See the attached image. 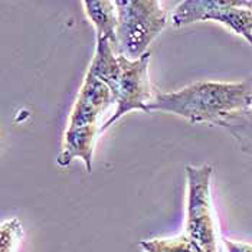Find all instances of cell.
<instances>
[{
    "mask_svg": "<svg viewBox=\"0 0 252 252\" xmlns=\"http://www.w3.org/2000/svg\"><path fill=\"white\" fill-rule=\"evenodd\" d=\"M113 102L114 95L111 90L102 81L87 72L68 118V127L99 126L102 113H105Z\"/></svg>",
    "mask_w": 252,
    "mask_h": 252,
    "instance_id": "6",
    "label": "cell"
},
{
    "mask_svg": "<svg viewBox=\"0 0 252 252\" xmlns=\"http://www.w3.org/2000/svg\"><path fill=\"white\" fill-rule=\"evenodd\" d=\"M219 127L225 128L233 137L242 153L252 157V107L225 118Z\"/></svg>",
    "mask_w": 252,
    "mask_h": 252,
    "instance_id": "9",
    "label": "cell"
},
{
    "mask_svg": "<svg viewBox=\"0 0 252 252\" xmlns=\"http://www.w3.org/2000/svg\"><path fill=\"white\" fill-rule=\"evenodd\" d=\"M121 59V77L113 91L116 111L102 126L101 133L108 130L113 124L123 116L130 111L140 110L149 113V104L153 99L152 85L149 78V63H150V52L144 54L141 58L128 59L124 55H120Z\"/></svg>",
    "mask_w": 252,
    "mask_h": 252,
    "instance_id": "5",
    "label": "cell"
},
{
    "mask_svg": "<svg viewBox=\"0 0 252 252\" xmlns=\"http://www.w3.org/2000/svg\"><path fill=\"white\" fill-rule=\"evenodd\" d=\"M84 10L94 25L97 31V39L105 38L113 45L116 54L118 55V38H117V29H118V13H117L116 1L111 0H87L82 1Z\"/></svg>",
    "mask_w": 252,
    "mask_h": 252,
    "instance_id": "8",
    "label": "cell"
},
{
    "mask_svg": "<svg viewBox=\"0 0 252 252\" xmlns=\"http://www.w3.org/2000/svg\"><path fill=\"white\" fill-rule=\"evenodd\" d=\"M22 238H23V229L18 218H10L3 220L0 226V239H1L0 252H16Z\"/></svg>",
    "mask_w": 252,
    "mask_h": 252,
    "instance_id": "11",
    "label": "cell"
},
{
    "mask_svg": "<svg viewBox=\"0 0 252 252\" xmlns=\"http://www.w3.org/2000/svg\"><path fill=\"white\" fill-rule=\"evenodd\" d=\"M252 107V78L242 82L200 81L182 90L156 94L149 113L161 111L193 124L219 126L225 118Z\"/></svg>",
    "mask_w": 252,
    "mask_h": 252,
    "instance_id": "1",
    "label": "cell"
},
{
    "mask_svg": "<svg viewBox=\"0 0 252 252\" xmlns=\"http://www.w3.org/2000/svg\"><path fill=\"white\" fill-rule=\"evenodd\" d=\"M101 134V126L66 127L63 147L57 163L61 167H68L75 158H81L88 173H93V157L97 137Z\"/></svg>",
    "mask_w": 252,
    "mask_h": 252,
    "instance_id": "7",
    "label": "cell"
},
{
    "mask_svg": "<svg viewBox=\"0 0 252 252\" xmlns=\"http://www.w3.org/2000/svg\"><path fill=\"white\" fill-rule=\"evenodd\" d=\"M170 20L175 28L214 20L242 36L252 46V1L185 0L177 4Z\"/></svg>",
    "mask_w": 252,
    "mask_h": 252,
    "instance_id": "4",
    "label": "cell"
},
{
    "mask_svg": "<svg viewBox=\"0 0 252 252\" xmlns=\"http://www.w3.org/2000/svg\"><path fill=\"white\" fill-rule=\"evenodd\" d=\"M118 13V55L141 58L149 45L167 23L161 1L157 0H116Z\"/></svg>",
    "mask_w": 252,
    "mask_h": 252,
    "instance_id": "2",
    "label": "cell"
},
{
    "mask_svg": "<svg viewBox=\"0 0 252 252\" xmlns=\"http://www.w3.org/2000/svg\"><path fill=\"white\" fill-rule=\"evenodd\" d=\"M140 247L144 252H203L186 233L173 238L140 241Z\"/></svg>",
    "mask_w": 252,
    "mask_h": 252,
    "instance_id": "10",
    "label": "cell"
},
{
    "mask_svg": "<svg viewBox=\"0 0 252 252\" xmlns=\"http://www.w3.org/2000/svg\"><path fill=\"white\" fill-rule=\"evenodd\" d=\"M228 252H252V245L245 242H236L232 239H225L223 241Z\"/></svg>",
    "mask_w": 252,
    "mask_h": 252,
    "instance_id": "12",
    "label": "cell"
},
{
    "mask_svg": "<svg viewBox=\"0 0 252 252\" xmlns=\"http://www.w3.org/2000/svg\"><path fill=\"white\" fill-rule=\"evenodd\" d=\"M214 167L211 164L186 166V223L185 233L203 252L218 251V229L215 218L211 182Z\"/></svg>",
    "mask_w": 252,
    "mask_h": 252,
    "instance_id": "3",
    "label": "cell"
}]
</instances>
